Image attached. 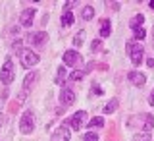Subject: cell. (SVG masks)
<instances>
[{
  "label": "cell",
  "instance_id": "22",
  "mask_svg": "<svg viewBox=\"0 0 154 141\" xmlns=\"http://www.w3.org/2000/svg\"><path fill=\"white\" fill-rule=\"evenodd\" d=\"M85 74H87V70H77V72H73V74L69 75V79H71V81H79Z\"/></svg>",
  "mask_w": 154,
  "mask_h": 141
},
{
  "label": "cell",
  "instance_id": "10",
  "mask_svg": "<svg viewBox=\"0 0 154 141\" xmlns=\"http://www.w3.org/2000/svg\"><path fill=\"white\" fill-rule=\"evenodd\" d=\"M127 77H129V81H131L133 85H137V87H143L144 83H146V77H144V74H141V72L131 70V72L127 74Z\"/></svg>",
  "mask_w": 154,
  "mask_h": 141
},
{
  "label": "cell",
  "instance_id": "17",
  "mask_svg": "<svg viewBox=\"0 0 154 141\" xmlns=\"http://www.w3.org/2000/svg\"><path fill=\"white\" fill-rule=\"evenodd\" d=\"M71 23H73V14H71V12H64V14H62V25L69 27Z\"/></svg>",
  "mask_w": 154,
  "mask_h": 141
},
{
  "label": "cell",
  "instance_id": "12",
  "mask_svg": "<svg viewBox=\"0 0 154 141\" xmlns=\"http://www.w3.org/2000/svg\"><path fill=\"white\" fill-rule=\"evenodd\" d=\"M37 79H38V74H37V72H31V74H27V77L23 79V91H27V93H29V91L33 89V85L37 83Z\"/></svg>",
  "mask_w": 154,
  "mask_h": 141
},
{
  "label": "cell",
  "instance_id": "7",
  "mask_svg": "<svg viewBox=\"0 0 154 141\" xmlns=\"http://www.w3.org/2000/svg\"><path fill=\"white\" fill-rule=\"evenodd\" d=\"M60 103H62V106H71L75 103V93L71 89H67V87H64L60 91Z\"/></svg>",
  "mask_w": 154,
  "mask_h": 141
},
{
  "label": "cell",
  "instance_id": "16",
  "mask_svg": "<svg viewBox=\"0 0 154 141\" xmlns=\"http://www.w3.org/2000/svg\"><path fill=\"white\" fill-rule=\"evenodd\" d=\"M87 126H89V128H102V126H104V118H100V116H94V118H91L89 120V124H87Z\"/></svg>",
  "mask_w": 154,
  "mask_h": 141
},
{
  "label": "cell",
  "instance_id": "14",
  "mask_svg": "<svg viewBox=\"0 0 154 141\" xmlns=\"http://www.w3.org/2000/svg\"><path fill=\"white\" fill-rule=\"evenodd\" d=\"M143 23H144V16H143V14H137V16L131 18V21H129V27H131L133 31H137V29H143Z\"/></svg>",
  "mask_w": 154,
  "mask_h": 141
},
{
  "label": "cell",
  "instance_id": "20",
  "mask_svg": "<svg viewBox=\"0 0 154 141\" xmlns=\"http://www.w3.org/2000/svg\"><path fill=\"white\" fill-rule=\"evenodd\" d=\"M118 104H119V103H118V99H112V101H110L108 104L104 106V114H112L114 110L118 108Z\"/></svg>",
  "mask_w": 154,
  "mask_h": 141
},
{
  "label": "cell",
  "instance_id": "32",
  "mask_svg": "<svg viewBox=\"0 0 154 141\" xmlns=\"http://www.w3.org/2000/svg\"><path fill=\"white\" fill-rule=\"evenodd\" d=\"M152 35H154V29H152Z\"/></svg>",
  "mask_w": 154,
  "mask_h": 141
},
{
  "label": "cell",
  "instance_id": "3",
  "mask_svg": "<svg viewBox=\"0 0 154 141\" xmlns=\"http://www.w3.org/2000/svg\"><path fill=\"white\" fill-rule=\"evenodd\" d=\"M19 60H21L23 68H33V66L38 64V54L33 52L31 48H21L19 50Z\"/></svg>",
  "mask_w": 154,
  "mask_h": 141
},
{
  "label": "cell",
  "instance_id": "28",
  "mask_svg": "<svg viewBox=\"0 0 154 141\" xmlns=\"http://www.w3.org/2000/svg\"><path fill=\"white\" fill-rule=\"evenodd\" d=\"M148 103H150V104L154 106V91H152V93H150V99H148Z\"/></svg>",
  "mask_w": 154,
  "mask_h": 141
},
{
  "label": "cell",
  "instance_id": "6",
  "mask_svg": "<svg viewBox=\"0 0 154 141\" xmlns=\"http://www.w3.org/2000/svg\"><path fill=\"white\" fill-rule=\"evenodd\" d=\"M46 39H48V35H46L45 31H37V33H29L27 41L31 43L33 46H42L46 43Z\"/></svg>",
  "mask_w": 154,
  "mask_h": 141
},
{
  "label": "cell",
  "instance_id": "18",
  "mask_svg": "<svg viewBox=\"0 0 154 141\" xmlns=\"http://www.w3.org/2000/svg\"><path fill=\"white\" fill-rule=\"evenodd\" d=\"M66 70H64V66H60V68H58V74H56V85H62V83H64V81H66Z\"/></svg>",
  "mask_w": 154,
  "mask_h": 141
},
{
  "label": "cell",
  "instance_id": "24",
  "mask_svg": "<svg viewBox=\"0 0 154 141\" xmlns=\"http://www.w3.org/2000/svg\"><path fill=\"white\" fill-rule=\"evenodd\" d=\"M144 35H146V31H144V29H137V31H135V35H133V39H135V41H143Z\"/></svg>",
  "mask_w": 154,
  "mask_h": 141
},
{
  "label": "cell",
  "instance_id": "15",
  "mask_svg": "<svg viewBox=\"0 0 154 141\" xmlns=\"http://www.w3.org/2000/svg\"><path fill=\"white\" fill-rule=\"evenodd\" d=\"M110 33H112L110 21L108 19H102V21H100V37H110Z\"/></svg>",
  "mask_w": 154,
  "mask_h": 141
},
{
  "label": "cell",
  "instance_id": "5",
  "mask_svg": "<svg viewBox=\"0 0 154 141\" xmlns=\"http://www.w3.org/2000/svg\"><path fill=\"white\" fill-rule=\"evenodd\" d=\"M85 118H87V112H85V110H79V112H75L73 116H71V120H69L71 128H73L75 132H79V130L85 126Z\"/></svg>",
  "mask_w": 154,
  "mask_h": 141
},
{
  "label": "cell",
  "instance_id": "4",
  "mask_svg": "<svg viewBox=\"0 0 154 141\" xmlns=\"http://www.w3.org/2000/svg\"><path fill=\"white\" fill-rule=\"evenodd\" d=\"M33 130H35V116H33L31 110H25L21 116V120H19V132L21 133H31Z\"/></svg>",
  "mask_w": 154,
  "mask_h": 141
},
{
  "label": "cell",
  "instance_id": "31",
  "mask_svg": "<svg viewBox=\"0 0 154 141\" xmlns=\"http://www.w3.org/2000/svg\"><path fill=\"white\" fill-rule=\"evenodd\" d=\"M148 6H150V8L154 10V0H150V2H148Z\"/></svg>",
  "mask_w": 154,
  "mask_h": 141
},
{
  "label": "cell",
  "instance_id": "13",
  "mask_svg": "<svg viewBox=\"0 0 154 141\" xmlns=\"http://www.w3.org/2000/svg\"><path fill=\"white\" fill-rule=\"evenodd\" d=\"M62 58H64V64L66 66H75L77 60H79V54H77L75 50H66L64 54H62Z\"/></svg>",
  "mask_w": 154,
  "mask_h": 141
},
{
  "label": "cell",
  "instance_id": "29",
  "mask_svg": "<svg viewBox=\"0 0 154 141\" xmlns=\"http://www.w3.org/2000/svg\"><path fill=\"white\" fill-rule=\"evenodd\" d=\"M2 124H4V114L0 112V128H2Z\"/></svg>",
  "mask_w": 154,
  "mask_h": 141
},
{
  "label": "cell",
  "instance_id": "27",
  "mask_svg": "<svg viewBox=\"0 0 154 141\" xmlns=\"http://www.w3.org/2000/svg\"><path fill=\"white\" fill-rule=\"evenodd\" d=\"M93 93H96V95H102V89H100V87H93Z\"/></svg>",
  "mask_w": 154,
  "mask_h": 141
},
{
  "label": "cell",
  "instance_id": "19",
  "mask_svg": "<svg viewBox=\"0 0 154 141\" xmlns=\"http://www.w3.org/2000/svg\"><path fill=\"white\" fill-rule=\"evenodd\" d=\"M81 16H83V19H87V21H89V19H93L94 18V8L93 6H85L83 12H81Z\"/></svg>",
  "mask_w": 154,
  "mask_h": 141
},
{
  "label": "cell",
  "instance_id": "30",
  "mask_svg": "<svg viewBox=\"0 0 154 141\" xmlns=\"http://www.w3.org/2000/svg\"><path fill=\"white\" fill-rule=\"evenodd\" d=\"M146 64H148V66L152 68V66H154V60H152V58H150V60H146Z\"/></svg>",
  "mask_w": 154,
  "mask_h": 141
},
{
  "label": "cell",
  "instance_id": "2",
  "mask_svg": "<svg viewBox=\"0 0 154 141\" xmlns=\"http://www.w3.org/2000/svg\"><path fill=\"white\" fill-rule=\"evenodd\" d=\"M14 77H16V72H14V62H12V58H6L4 60V64H2V70H0V79H2V83L4 85H10L14 81Z\"/></svg>",
  "mask_w": 154,
  "mask_h": 141
},
{
  "label": "cell",
  "instance_id": "23",
  "mask_svg": "<svg viewBox=\"0 0 154 141\" xmlns=\"http://www.w3.org/2000/svg\"><path fill=\"white\" fill-rule=\"evenodd\" d=\"M133 141H150V133H144V132H141V133H135Z\"/></svg>",
  "mask_w": 154,
  "mask_h": 141
},
{
  "label": "cell",
  "instance_id": "11",
  "mask_svg": "<svg viewBox=\"0 0 154 141\" xmlns=\"http://www.w3.org/2000/svg\"><path fill=\"white\" fill-rule=\"evenodd\" d=\"M141 124H143V132L144 133H150L154 128V116L152 114H141Z\"/></svg>",
  "mask_w": 154,
  "mask_h": 141
},
{
  "label": "cell",
  "instance_id": "8",
  "mask_svg": "<svg viewBox=\"0 0 154 141\" xmlns=\"http://www.w3.org/2000/svg\"><path fill=\"white\" fill-rule=\"evenodd\" d=\"M35 14H37V10L35 8H25L21 12V16H19V23H21L23 27H29L33 23V18H35Z\"/></svg>",
  "mask_w": 154,
  "mask_h": 141
},
{
  "label": "cell",
  "instance_id": "21",
  "mask_svg": "<svg viewBox=\"0 0 154 141\" xmlns=\"http://www.w3.org/2000/svg\"><path fill=\"white\" fill-rule=\"evenodd\" d=\"M83 41H85V31H79L75 35V39H73V45L75 46H81V45H83Z\"/></svg>",
  "mask_w": 154,
  "mask_h": 141
},
{
  "label": "cell",
  "instance_id": "9",
  "mask_svg": "<svg viewBox=\"0 0 154 141\" xmlns=\"http://www.w3.org/2000/svg\"><path fill=\"white\" fill-rule=\"evenodd\" d=\"M69 137H71V132L67 130L66 124H62L60 128L52 133V141H69Z\"/></svg>",
  "mask_w": 154,
  "mask_h": 141
},
{
  "label": "cell",
  "instance_id": "1",
  "mask_svg": "<svg viewBox=\"0 0 154 141\" xmlns=\"http://www.w3.org/2000/svg\"><path fill=\"white\" fill-rule=\"evenodd\" d=\"M127 50H129V56H131L133 66H141L143 56H144V48H143L141 43H137V41L127 43Z\"/></svg>",
  "mask_w": 154,
  "mask_h": 141
},
{
  "label": "cell",
  "instance_id": "25",
  "mask_svg": "<svg viewBox=\"0 0 154 141\" xmlns=\"http://www.w3.org/2000/svg\"><path fill=\"white\" fill-rule=\"evenodd\" d=\"M85 141H98V135L94 132H87L85 133Z\"/></svg>",
  "mask_w": 154,
  "mask_h": 141
},
{
  "label": "cell",
  "instance_id": "26",
  "mask_svg": "<svg viewBox=\"0 0 154 141\" xmlns=\"http://www.w3.org/2000/svg\"><path fill=\"white\" fill-rule=\"evenodd\" d=\"M91 48H93V50H96V48H100V41H98V39H96V41H93V45H91Z\"/></svg>",
  "mask_w": 154,
  "mask_h": 141
}]
</instances>
